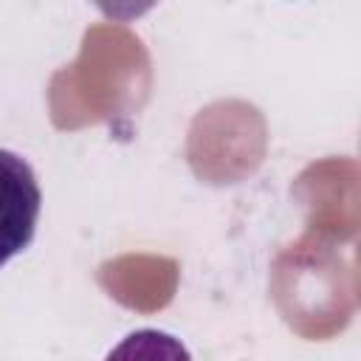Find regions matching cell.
Masks as SVG:
<instances>
[{
  "label": "cell",
  "instance_id": "1",
  "mask_svg": "<svg viewBox=\"0 0 361 361\" xmlns=\"http://www.w3.org/2000/svg\"><path fill=\"white\" fill-rule=\"evenodd\" d=\"M39 183L25 158L0 149V265L17 257L37 231Z\"/></svg>",
  "mask_w": 361,
  "mask_h": 361
},
{
  "label": "cell",
  "instance_id": "2",
  "mask_svg": "<svg viewBox=\"0 0 361 361\" xmlns=\"http://www.w3.org/2000/svg\"><path fill=\"white\" fill-rule=\"evenodd\" d=\"M104 361H192L189 350L180 344V338L164 333V330H135L127 338H121Z\"/></svg>",
  "mask_w": 361,
  "mask_h": 361
}]
</instances>
